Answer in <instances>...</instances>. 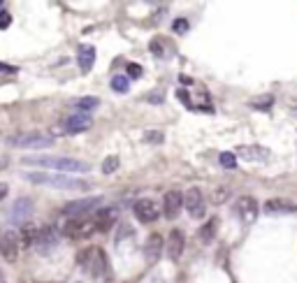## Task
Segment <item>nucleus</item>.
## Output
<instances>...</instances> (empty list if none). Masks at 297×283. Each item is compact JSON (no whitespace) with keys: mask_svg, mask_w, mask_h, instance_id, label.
Wrapping results in <instances>:
<instances>
[{"mask_svg":"<svg viewBox=\"0 0 297 283\" xmlns=\"http://www.w3.org/2000/svg\"><path fill=\"white\" fill-rule=\"evenodd\" d=\"M24 165H35V167L44 169H56V172H72V174H86L91 165H86L84 160L68 158V156H26L21 160Z\"/></svg>","mask_w":297,"mask_h":283,"instance_id":"f257e3e1","label":"nucleus"},{"mask_svg":"<svg viewBox=\"0 0 297 283\" xmlns=\"http://www.w3.org/2000/svg\"><path fill=\"white\" fill-rule=\"evenodd\" d=\"M79 265L86 269L96 281H107L109 279V260L107 253L100 246H88L79 253Z\"/></svg>","mask_w":297,"mask_h":283,"instance_id":"f03ea898","label":"nucleus"},{"mask_svg":"<svg viewBox=\"0 0 297 283\" xmlns=\"http://www.w3.org/2000/svg\"><path fill=\"white\" fill-rule=\"evenodd\" d=\"M26 179L33 181L37 186H49L58 188V190H86L88 181L74 177H65V174H47V172H26Z\"/></svg>","mask_w":297,"mask_h":283,"instance_id":"7ed1b4c3","label":"nucleus"},{"mask_svg":"<svg viewBox=\"0 0 297 283\" xmlns=\"http://www.w3.org/2000/svg\"><path fill=\"white\" fill-rule=\"evenodd\" d=\"M63 232L68 235L70 239H88L93 232H98V223H96V216H74L70 221L65 223Z\"/></svg>","mask_w":297,"mask_h":283,"instance_id":"20e7f679","label":"nucleus"},{"mask_svg":"<svg viewBox=\"0 0 297 283\" xmlns=\"http://www.w3.org/2000/svg\"><path fill=\"white\" fill-rule=\"evenodd\" d=\"M53 144V135L47 133H19L9 137V146L17 149H47Z\"/></svg>","mask_w":297,"mask_h":283,"instance_id":"39448f33","label":"nucleus"},{"mask_svg":"<svg viewBox=\"0 0 297 283\" xmlns=\"http://www.w3.org/2000/svg\"><path fill=\"white\" fill-rule=\"evenodd\" d=\"M100 202H102V197H84V200H74V202H68L63 207V213L65 216H91L93 212L100 209Z\"/></svg>","mask_w":297,"mask_h":283,"instance_id":"423d86ee","label":"nucleus"},{"mask_svg":"<svg viewBox=\"0 0 297 283\" xmlns=\"http://www.w3.org/2000/svg\"><path fill=\"white\" fill-rule=\"evenodd\" d=\"M132 213L140 223H156L158 216H160V207L151 197H142V200L132 204Z\"/></svg>","mask_w":297,"mask_h":283,"instance_id":"0eeeda50","label":"nucleus"},{"mask_svg":"<svg viewBox=\"0 0 297 283\" xmlns=\"http://www.w3.org/2000/svg\"><path fill=\"white\" fill-rule=\"evenodd\" d=\"M184 207L186 212L191 213L193 218H204V212H207V202H204V195H202L200 188H188L184 195Z\"/></svg>","mask_w":297,"mask_h":283,"instance_id":"6e6552de","label":"nucleus"},{"mask_svg":"<svg viewBox=\"0 0 297 283\" xmlns=\"http://www.w3.org/2000/svg\"><path fill=\"white\" fill-rule=\"evenodd\" d=\"M91 125H93V116L86 114V112H74V114H70L63 121V133L79 135V133H86Z\"/></svg>","mask_w":297,"mask_h":283,"instance_id":"1a4fd4ad","label":"nucleus"},{"mask_svg":"<svg viewBox=\"0 0 297 283\" xmlns=\"http://www.w3.org/2000/svg\"><path fill=\"white\" fill-rule=\"evenodd\" d=\"M19 251H21L19 232H14V230L2 232V237H0V256L5 258L7 262H17Z\"/></svg>","mask_w":297,"mask_h":283,"instance_id":"9d476101","label":"nucleus"},{"mask_svg":"<svg viewBox=\"0 0 297 283\" xmlns=\"http://www.w3.org/2000/svg\"><path fill=\"white\" fill-rule=\"evenodd\" d=\"M235 212L244 223H253L255 218H258V213H260V207H258V202H255V197H251V195H242L235 204Z\"/></svg>","mask_w":297,"mask_h":283,"instance_id":"9b49d317","label":"nucleus"},{"mask_svg":"<svg viewBox=\"0 0 297 283\" xmlns=\"http://www.w3.org/2000/svg\"><path fill=\"white\" fill-rule=\"evenodd\" d=\"M53 246H58V230L53 225H42L37 230V241H35V248L42 251V253H49Z\"/></svg>","mask_w":297,"mask_h":283,"instance_id":"f8f14e48","label":"nucleus"},{"mask_svg":"<svg viewBox=\"0 0 297 283\" xmlns=\"http://www.w3.org/2000/svg\"><path fill=\"white\" fill-rule=\"evenodd\" d=\"M181 209H184V193H179V190H167L165 197H163V213L172 221V218H176V216L181 213Z\"/></svg>","mask_w":297,"mask_h":283,"instance_id":"ddd939ff","label":"nucleus"},{"mask_svg":"<svg viewBox=\"0 0 297 283\" xmlns=\"http://www.w3.org/2000/svg\"><path fill=\"white\" fill-rule=\"evenodd\" d=\"M163 251H165V239L160 237V235H148L147 244H144V258H147L148 265H156L160 256H163Z\"/></svg>","mask_w":297,"mask_h":283,"instance_id":"4468645a","label":"nucleus"},{"mask_svg":"<svg viewBox=\"0 0 297 283\" xmlns=\"http://www.w3.org/2000/svg\"><path fill=\"white\" fill-rule=\"evenodd\" d=\"M116 221H119V209L116 207H100L96 212L98 232H109Z\"/></svg>","mask_w":297,"mask_h":283,"instance_id":"2eb2a0df","label":"nucleus"},{"mask_svg":"<svg viewBox=\"0 0 297 283\" xmlns=\"http://www.w3.org/2000/svg\"><path fill=\"white\" fill-rule=\"evenodd\" d=\"M30 216H33V202L28 197H19L9 209V221L14 223H26Z\"/></svg>","mask_w":297,"mask_h":283,"instance_id":"dca6fc26","label":"nucleus"},{"mask_svg":"<svg viewBox=\"0 0 297 283\" xmlns=\"http://www.w3.org/2000/svg\"><path fill=\"white\" fill-rule=\"evenodd\" d=\"M184 248H186V239H184V232L181 230H172L170 237H167V256L170 260H179L184 256Z\"/></svg>","mask_w":297,"mask_h":283,"instance_id":"f3484780","label":"nucleus"},{"mask_svg":"<svg viewBox=\"0 0 297 283\" xmlns=\"http://www.w3.org/2000/svg\"><path fill=\"white\" fill-rule=\"evenodd\" d=\"M237 156L248 160V163H265V160H270V151L265 149V146L251 144V146H239L237 149Z\"/></svg>","mask_w":297,"mask_h":283,"instance_id":"a211bd4d","label":"nucleus"},{"mask_svg":"<svg viewBox=\"0 0 297 283\" xmlns=\"http://www.w3.org/2000/svg\"><path fill=\"white\" fill-rule=\"evenodd\" d=\"M265 213H295L297 212V204H293L290 200H281V197H272L265 202Z\"/></svg>","mask_w":297,"mask_h":283,"instance_id":"6ab92c4d","label":"nucleus"},{"mask_svg":"<svg viewBox=\"0 0 297 283\" xmlns=\"http://www.w3.org/2000/svg\"><path fill=\"white\" fill-rule=\"evenodd\" d=\"M77 63L81 72H88L93 68V63H96V49L93 45H81L79 47V53H77Z\"/></svg>","mask_w":297,"mask_h":283,"instance_id":"aec40b11","label":"nucleus"},{"mask_svg":"<svg viewBox=\"0 0 297 283\" xmlns=\"http://www.w3.org/2000/svg\"><path fill=\"white\" fill-rule=\"evenodd\" d=\"M37 230H40V228L30 225V223H24V225H21V230H19V241H21V248L35 246V241H37Z\"/></svg>","mask_w":297,"mask_h":283,"instance_id":"412c9836","label":"nucleus"},{"mask_svg":"<svg viewBox=\"0 0 297 283\" xmlns=\"http://www.w3.org/2000/svg\"><path fill=\"white\" fill-rule=\"evenodd\" d=\"M216 230H219V218H209V221L198 230V237H200L202 244H211L214 237H216Z\"/></svg>","mask_w":297,"mask_h":283,"instance_id":"4be33fe9","label":"nucleus"},{"mask_svg":"<svg viewBox=\"0 0 297 283\" xmlns=\"http://www.w3.org/2000/svg\"><path fill=\"white\" fill-rule=\"evenodd\" d=\"M98 105H100V97L86 95V97H79L77 102H74V109H77V112H86V114H91Z\"/></svg>","mask_w":297,"mask_h":283,"instance_id":"5701e85b","label":"nucleus"},{"mask_svg":"<svg viewBox=\"0 0 297 283\" xmlns=\"http://www.w3.org/2000/svg\"><path fill=\"white\" fill-rule=\"evenodd\" d=\"M274 105V95H258V97H253L251 100V107L253 109H258V112H270V107Z\"/></svg>","mask_w":297,"mask_h":283,"instance_id":"b1692460","label":"nucleus"},{"mask_svg":"<svg viewBox=\"0 0 297 283\" xmlns=\"http://www.w3.org/2000/svg\"><path fill=\"white\" fill-rule=\"evenodd\" d=\"M219 163L225 169H235L237 167V153H232V151H223V153L219 156Z\"/></svg>","mask_w":297,"mask_h":283,"instance_id":"393cba45","label":"nucleus"},{"mask_svg":"<svg viewBox=\"0 0 297 283\" xmlns=\"http://www.w3.org/2000/svg\"><path fill=\"white\" fill-rule=\"evenodd\" d=\"M128 86H130L128 77H123V74H114V77H112V89L116 91V93H125Z\"/></svg>","mask_w":297,"mask_h":283,"instance_id":"a878e982","label":"nucleus"},{"mask_svg":"<svg viewBox=\"0 0 297 283\" xmlns=\"http://www.w3.org/2000/svg\"><path fill=\"white\" fill-rule=\"evenodd\" d=\"M119 169V156H109V158H105V163H102V174H112V172H116Z\"/></svg>","mask_w":297,"mask_h":283,"instance_id":"bb28decb","label":"nucleus"},{"mask_svg":"<svg viewBox=\"0 0 297 283\" xmlns=\"http://www.w3.org/2000/svg\"><path fill=\"white\" fill-rule=\"evenodd\" d=\"M227 197H230V190H227V188H216V190H214V195H211L214 204H223Z\"/></svg>","mask_w":297,"mask_h":283,"instance_id":"cd10ccee","label":"nucleus"},{"mask_svg":"<svg viewBox=\"0 0 297 283\" xmlns=\"http://www.w3.org/2000/svg\"><path fill=\"white\" fill-rule=\"evenodd\" d=\"M128 77H130V79H140L142 77V65H137V63H128Z\"/></svg>","mask_w":297,"mask_h":283,"instance_id":"c85d7f7f","label":"nucleus"},{"mask_svg":"<svg viewBox=\"0 0 297 283\" xmlns=\"http://www.w3.org/2000/svg\"><path fill=\"white\" fill-rule=\"evenodd\" d=\"M172 30H174V33H186V30H188V21H186V19H176L174 24H172Z\"/></svg>","mask_w":297,"mask_h":283,"instance_id":"c756f323","label":"nucleus"},{"mask_svg":"<svg viewBox=\"0 0 297 283\" xmlns=\"http://www.w3.org/2000/svg\"><path fill=\"white\" fill-rule=\"evenodd\" d=\"M144 140H147L148 144H160V142H163V133H147Z\"/></svg>","mask_w":297,"mask_h":283,"instance_id":"7c9ffc66","label":"nucleus"},{"mask_svg":"<svg viewBox=\"0 0 297 283\" xmlns=\"http://www.w3.org/2000/svg\"><path fill=\"white\" fill-rule=\"evenodd\" d=\"M151 51L156 53V56H165V51H163V45H160V40H153V42H151Z\"/></svg>","mask_w":297,"mask_h":283,"instance_id":"2f4dec72","label":"nucleus"},{"mask_svg":"<svg viewBox=\"0 0 297 283\" xmlns=\"http://www.w3.org/2000/svg\"><path fill=\"white\" fill-rule=\"evenodd\" d=\"M9 24H12V17H9L7 12H0V28L5 30V28H9Z\"/></svg>","mask_w":297,"mask_h":283,"instance_id":"473e14b6","label":"nucleus"},{"mask_svg":"<svg viewBox=\"0 0 297 283\" xmlns=\"http://www.w3.org/2000/svg\"><path fill=\"white\" fill-rule=\"evenodd\" d=\"M176 95H179V100H181V102H184L186 107H193V105H191V95H188V93H186L184 89H181V91H176Z\"/></svg>","mask_w":297,"mask_h":283,"instance_id":"72a5a7b5","label":"nucleus"},{"mask_svg":"<svg viewBox=\"0 0 297 283\" xmlns=\"http://www.w3.org/2000/svg\"><path fill=\"white\" fill-rule=\"evenodd\" d=\"M7 193H9V184H5V181H0V202L7 197Z\"/></svg>","mask_w":297,"mask_h":283,"instance_id":"f704fd0d","label":"nucleus"},{"mask_svg":"<svg viewBox=\"0 0 297 283\" xmlns=\"http://www.w3.org/2000/svg\"><path fill=\"white\" fill-rule=\"evenodd\" d=\"M0 70H5V72H19L17 68H9V65H0Z\"/></svg>","mask_w":297,"mask_h":283,"instance_id":"c9c22d12","label":"nucleus"},{"mask_svg":"<svg viewBox=\"0 0 297 283\" xmlns=\"http://www.w3.org/2000/svg\"><path fill=\"white\" fill-rule=\"evenodd\" d=\"M148 283H165V281H163V276H153Z\"/></svg>","mask_w":297,"mask_h":283,"instance_id":"e433bc0d","label":"nucleus"},{"mask_svg":"<svg viewBox=\"0 0 297 283\" xmlns=\"http://www.w3.org/2000/svg\"><path fill=\"white\" fill-rule=\"evenodd\" d=\"M0 283H7V279H5V274H2V269H0Z\"/></svg>","mask_w":297,"mask_h":283,"instance_id":"4c0bfd02","label":"nucleus"},{"mask_svg":"<svg viewBox=\"0 0 297 283\" xmlns=\"http://www.w3.org/2000/svg\"><path fill=\"white\" fill-rule=\"evenodd\" d=\"M293 114H295V116H297V107H295V109H293Z\"/></svg>","mask_w":297,"mask_h":283,"instance_id":"58836bf2","label":"nucleus"},{"mask_svg":"<svg viewBox=\"0 0 297 283\" xmlns=\"http://www.w3.org/2000/svg\"><path fill=\"white\" fill-rule=\"evenodd\" d=\"M74 283H84V281H74Z\"/></svg>","mask_w":297,"mask_h":283,"instance_id":"ea45409f","label":"nucleus"},{"mask_svg":"<svg viewBox=\"0 0 297 283\" xmlns=\"http://www.w3.org/2000/svg\"><path fill=\"white\" fill-rule=\"evenodd\" d=\"M0 5H2V0H0Z\"/></svg>","mask_w":297,"mask_h":283,"instance_id":"a19ab883","label":"nucleus"}]
</instances>
